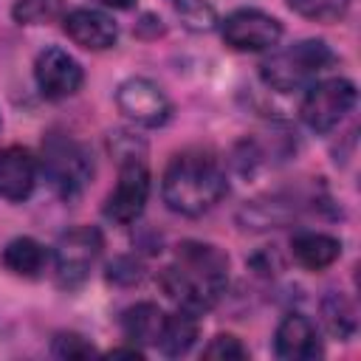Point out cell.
I'll use <instances>...</instances> for the list:
<instances>
[{"label":"cell","mask_w":361,"mask_h":361,"mask_svg":"<svg viewBox=\"0 0 361 361\" xmlns=\"http://www.w3.org/2000/svg\"><path fill=\"white\" fill-rule=\"evenodd\" d=\"M0 262L8 274L34 279L48 265V248L34 237H14V240L6 243V248L0 254Z\"/></svg>","instance_id":"15"},{"label":"cell","mask_w":361,"mask_h":361,"mask_svg":"<svg viewBox=\"0 0 361 361\" xmlns=\"http://www.w3.org/2000/svg\"><path fill=\"white\" fill-rule=\"evenodd\" d=\"M51 350H54L56 358H90L96 353L93 344L85 336H79V333H59L54 338V347Z\"/></svg>","instance_id":"22"},{"label":"cell","mask_w":361,"mask_h":361,"mask_svg":"<svg viewBox=\"0 0 361 361\" xmlns=\"http://www.w3.org/2000/svg\"><path fill=\"white\" fill-rule=\"evenodd\" d=\"M39 164L25 147L0 149V197L11 203H23L31 197L37 186Z\"/></svg>","instance_id":"13"},{"label":"cell","mask_w":361,"mask_h":361,"mask_svg":"<svg viewBox=\"0 0 361 361\" xmlns=\"http://www.w3.org/2000/svg\"><path fill=\"white\" fill-rule=\"evenodd\" d=\"M37 164L48 186L65 200L79 197L93 178V158L87 147L68 133H48Z\"/></svg>","instance_id":"4"},{"label":"cell","mask_w":361,"mask_h":361,"mask_svg":"<svg viewBox=\"0 0 361 361\" xmlns=\"http://www.w3.org/2000/svg\"><path fill=\"white\" fill-rule=\"evenodd\" d=\"M293 259L307 271H324L341 257V240L324 231H302L290 240Z\"/></svg>","instance_id":"14"},{"label":"cell","mask_w":361,"mask_h":361,"mask_svg":"<svg viewBox=\"0 0 361 361\" xmlns=\"http://www.w3.org/2000/svg\"><path fill=\"white\" fill-rule=\"evenodd\" d=\"M65 34L85 51H107L118 39V28L113 17H107L99 8H73L62 17Z\"/></svg>","instance_id":"11"},{"label":"cell","mask_w":361,"mask_h":361,"mask_svg":"<svg viewBox=\"0 0 361 361\" xmlns=\"http://www.w3.org/2000/svg\"><path fill=\"white\" fill-rule=\"evenodd\" d=\"M226 192V172L206 149H183L172 155L161 178V197L166 209L183 217H200L212 212Z\"/></svg>","instance_id":"2"},{"label":"cell","mask_w":361,"mask_h":361,"mask_svg":"<svg viewBox=\"0 0 361 361\" xmlns=\"http://www.w3.org/2000/svg\"><path fill=\"white\" fill-rule=\"evenodd\" d=\"M203 358H220V361H240L248 358V350L243 347V341L231 333H220L214 336L206 347H203Z\"/></svg>","instance_id":"21"},{"label":"cell","mask_w":361,"mask_h":361,"mask_svg":"<svg viewBox=\"0 0 361 361\" xmlns=\"http://www.w3.org/2000/svg\"><path fill=\"white\" fill-rule=\"evenodd\" d=\"M158 285L180 310L203 316L228 288V257L212 243L186 240L175 248V259L158 274Z\"/></svg>","instance_id":"1"},{"label":"cell","mask_w":361,"mask_h":361,"mask_svg":"<svg viewBox=\"0 0 361 361\" xmlns=\"http://www.w3.org/2000/svg\"><path fill=\"white\" fill-rule=\"evenodd\" d=\"M34 82L45 99L59 102L82 87L85 71L65 48H45L34 62Z\"/></svg>","instance_id":"10"},{"label":"cell","mask_w":361,"mask_h":361,"mask_svg":"<svg viewBox=\"0 0 361 361\" xmlns=\"http://www.w3.org/2000/svg\"><path fill=\"white\" fill-rule=\"evenodd\" d=\"M11 17L20 25H45L65 17V0H14Z\"/></svg>","instance_id":"18"},{"label":"cell","mask_w":361,"mask_h":361,"mask_svg":"<svg viewBox=\"0 0 361 361\" xmlns=\"http://www.w3.org/2000/svg\"><path fill=\"white\" fill-rule=\"evenodd\" d=\"M305 90L307 93L302 99V121L313 133H330L355 107V85L344 76L316 79Z\"/></svg>","instance_id":"6"},{"label":"cell","mask_w":361,"mask_h":361,"mask_svg":"<svg viewBox=\"0 0 361 361\" xmlns=\"http://www.w3.org/2000/svg\"><path fill=\"white\" fill-rule=\"evenodd\" d=\"M116 104L130 121H135L141 127H161V124H166V118L172 113V104H169L166 93L161 90V85L147 76L124 79L116 90Z\"/></svg>","instance_id":"9"},{"label":"cell","mask_w":361,"mask_h":361,"mask_svg":"<svg viewBox=\"0 0 361 361\" xmlns=\"http://www.w3.org/2000/svg\"><path fill=\"white\" fill-rule=\"evenodd\" d=\"M102 231L93 226H76L65 231L54 248V274L56 285L65 290H76L87 282L99 254H102Z\"/></svg>","instance_id":"5"},{"label":"cell","mask_w":361,"mask_h":361,"mask_svg":"<svg viewBox=\"0 0 361 361\" xmlns=\"http://www.w3.org/2000/svg\"><path fill=\"white\" fill-rule=\"evenodd\" d=\"M180 8V17L192 25V28H212L214 25V11L212 6H206L203 0H175Z\"/></svg>","instance_id":"23"},{"label":"cell","mask_w":361,"mask_h":361,"mask_svg":"<svg viewBox=\"0 0 361 361\" xmlns=\"http://www.w3.org/2000/svg\"><path fill=\"white\" fill-rule=\"evenodd\" d=\"M164 319H166V313L155 302H138V305H130L121 313V333L133 344L158 347V338H161V330H164Z\"/></svg>","instance_id":"16"},{"label":"cell","mask_w":361,"mask_h":361,"mask_svg":"<svg viewBox=\"0 0 361 361\" xmlns=\"http://www.w3.org/2000/svg\"><path fill=\"white\" fill-rule=\"evenodd\" d=\"M149 197V169L141 155L121 158L116 189L104 200V217L116 226H130L141 217Z\"/></svg>","instance_id":"7"},{"label":"cell","mask_w":361,"mask_h":361,"mask_svg":"<svg viewBox=\"0 0 361 361\" xmlns=\"http://www.w3.org/2000/svg\"><path fill=\"white\" fill-rule=\"evenodd\" d=\"M336 62V54L322 39H299L276 54H271L259 65L262 82L276 93H293L310 87L330 65Z\"/></svg>","instance_id":"3"},{"label":"cell","mask_w":361,"mask_h":361,"mask_svg":"<svg viewBox=\"0 0 361 361\" xmlns=\"http://www.w3.org/2000/svg\"><path fill=\"white\" fill-rule=\"evenodd\" d=\"M324 319H327V327H330L333 336H350V333H353L355 319H353V310H350V305L344 302V296L330 293V296L324 299Z\"/></svg>","instance_id":"20"},{"label":"cell","mask_w":361,"mask_h":361,"mask_svg":"<svg viewBox=\"0 0 361 361\" xmlns=\"http://www.w3.org/2000/svg\"><path fill=\"white\" fill-rule=\"evenodd\" d=\"M96 3L104 8H133L135 6V0H96Z\"/></svg>","instance_id":"24"},{"label":"cell","mask_w":361,"mask_h":361,"mask_svg":"<svg viewBox=\"0 0 361 361\" xmlns=\"http://www.w3.org/2000/svg\"><path fill=\"white\" fill-rule=\"evenodd\" d=\"M288 8L316 23H336L347 14L350 0H288Z\"/></svg>","instance_id":"19"},{"label":"cell","mask_w":361,"mask_h":361,"mask_svg":"<svg viewBox=\"0 0 361 361\" xmlns=\"http://www.w3.org/2000/svg\"><path fill=\"white\" fill-rule=\"evenodd\" d=\"M274 353L285 361H310L322 355L316 324L302 313H288L274 333Z\"/></svg>","instance_id":"12"},{"label":"cell","mask_w":361,"mask_h":361,"mask_svg":"<svg viewBox=\"0 0 361 361\" xmlns=\"http://www.w3.org/2000/svg\"><path fill=\"white\" fill-rule=\"evenodd\" d=\"M197 338V316L189 313V310H180L178 313H166L164 319V330H161V338H158V347L166 353V355H183Z\"/></svg>","instance_id":"17"},{"label":"cell","mask_w":361,"mask_h":361,"mask_svg":"<svg viewBox=\"0 0 361 361\" xmlns=\"http://www.w3.org/2000/svg\"><path fill=\"white\" fill-rule=\"evenodd\" d=\"M220 34L234 51H268L282 39V23L262 8H234L220 23Z\"/></svg>","instance_id":"8"}]
</instances>
